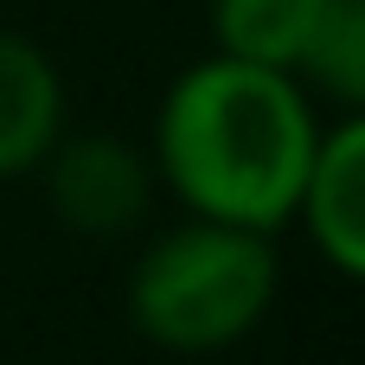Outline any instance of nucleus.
<instances>
[{
  "mask_svg": "<svg viewBox=\"0 0 365 365\" xmlns=\"http://www.w3.org/2000/svg\"><path fill=\"white\" fill-rule=\"evenodd\" d=\"M321 122V103L289 71L212 51L167 83L148 154L186 218L276 237L295 225Z\"/></svg>",
  "mask_w": 365,
  "mask_h": 365,
  "instance_id": "1",
  "label": "nucleus"
},
{
  "mask_svg": "<svg viewBox=\"0 0 365 365\" xmlns=\"http://www.w3.org/2000/svg\"><path fill=\"white\" fill-rule=\"evenodd\" d=\"M282 295V257L276 237L180 218L154 231L128 269V321L160 353H231L244 346Z\"/></svg>",
  "mask_w": 365,
  "mask_h": 365,
  "instance_id": "2",
  "label": "nucleus"
},
{
  "mask_svg": "<svg viewBox=\"0 0 365 365\" xmlns=\"http://www.w3.org/2000/svg\"><path fill=\"white\" fill-rule=\"evenodd\" d=\"M38 186H45V205L64 231L77 237H128L154 218V199H160V173H154V154L122 141V135H58L51 154L38 160Z\"/></svg>",
  "mask_w": 365,
  "mask_h": 365,
  "instance_id": "3",
  "label": "nucleus"
},
{
  "mask_svg": "<svg viewBox=\"0 0 365 365\" xmlns=\"http://www.w3.org/2000/svg\"><path fill=\"white\" fill-rule=\"evenodd\" d=\"M295 225L314 237V257L340 276H365V115L346 109L334 122H321L302 199H295Z\"/></svg>",
  "mask_w": 365,
  "mask_h": 365,
  "instance_id": "4",
  "label": "nucleus"
},
{
  "mask_svg": "<svg viewBox=\"0 0 365 365\" xmlns=\"http://www.w3.org/2000/svg\"><path fill=\"white\" fill-rule=\"evenodd\" d=\"M64 77L51 51L26 32L0 26V180L38 173L51 141L64 135Z\"/></svg>",
  "mask_w": 365,
  "mask_h": 365,
  "instance_id": "5",
  "label": "nucleus"
},
{
  "mask_svg": "<svg viewBox=\"0 0 365 365\" xmlns=\"http://www.w3.org/2000/svg\"><path fill=\"white\" fill-rule=\"evenodd\" d=\"M327 0H212V51L289 71L302 64V45L314 38Z\"/></svg>",
  "mask_w": 365,
  "mask_h": 365,
  "instance_id": "6",
  "label": "nucleus"
},
{
  "mask_svg": "<svg viewBox=\"0 0 365 365\" xmlns=\"http://www.w3.org/2000/svg\"><path fill=\"white\" fill-rule=\"evenodd\" d=\"M295 83L314 103H327L334 115L365 103V0H327L314 38L302 45Z\"/></svg>",
  "mask_w": 365,
  "mask_h": 365,
  "instance_id": "7",
  "label": "nucleus"
}]
</instances>
